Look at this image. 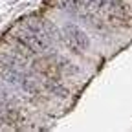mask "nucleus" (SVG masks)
<instances>
[{
	"mask_svg": "<svg viewBox=\"0 0 132 132\" xmlns=\"http://www.w3.org/2000/svg\"><path fill=\"white\" fill-rule=\"evenodd\" d=\"M61 39L64 40V44L68 46V50H72L77 55H85L90 48V37L86 35L85 29H81L77 24L73 22H66L61 29Z\"/></svg>",
	"mask_w": 132,
	"mask_h": 132,
	"instance_id": "nucleus-1",
	"label": "nucleus"
},
{
	"mask_svg": "<svg viewBox=\"0 0 132 132\" xmlns=\"http://www.w3.org/2000/svg\"><path fill=\"white\" fill-rule=\"evenodd\" d=\"M101 15L106 16V22L116 24L119 28H128L130 26V19H132L130 7L127 6L125 0H106L105 9H103Z\"/></svg>",
	"mask_w": 132,
	"mask_h": 132,
	"instance_id": "nucleus-2",
	"label": "nucleus"
},
{
	"mask_svg": "<svg viewBox=\"0 0 132 132\" xmlns=\"http://www.w3.org/2000/svg\"><path fill=\"white\" fill-rule=\"evenodd\" d=\"M0 20H2V19H0Z\"/></svg>",
	"mask_w": 132,
	"mask_h": 132,
	"instance_id": "nucleus-3",
	"label": "nucleus"
}]
</instances>
